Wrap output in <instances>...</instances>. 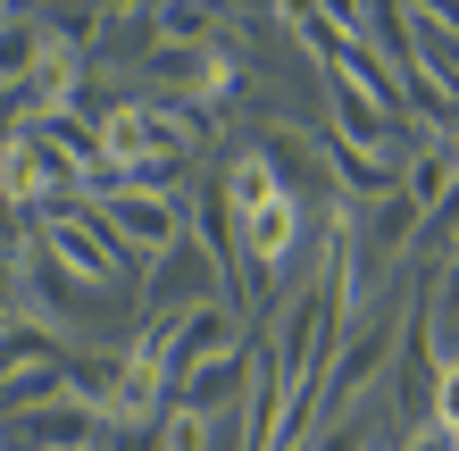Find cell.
Segmentation results:
<instances>
[{"mask_svg":"<svg viewBox=\"0 0 459 451\" xmlns=\"http://www.w3.org/2000/svg\"><path fill=\"white\" fill-rule=\"evenodd\" d=\"M218 209H226V251H234V301L242 293H276L301 259V234H309V201H292V184L276 176V159L259 143H242L226 159V184H218Z\"/></svg>","mask_w":459,"mask_h":451,"instance_id":"6da1fadb","label":"cell"},{"mask_svg":"<svg viewBox=\"0 0 459 451\" xmlns=\"http://www.w3.org/2000/svg\"><path fill=\"white\" fill-rule=\"evenodd\" d=\"M401 317H410V309H393V301H385V309L368 317V326H351V334L334 343L326 377H317V402H309V435H317V443H326V435L342 427V418H351V410L368 402V393H385V385H393Z\"/></svg>","mask_w":459,"mask_h":451,"instance_id":"7a4b0ae2","label":"cell"},{"mask_svg":"<svg viewBox=\"0 0 459 451\" xmlns=\"http://www.w3.org/2000/svg\"><path fill=\"white\" fill-rule=\"evenodd\" d=\"M84 209L100 218V234L117 243V259L134 276L159 268V259L193 234V201H184V193H109V201H84Z\"/></svg>","mask_w":459,"mask_h":451,"instance_id":"3957f363","label":"cell"},{"mask_svg":"<svg viewBox=\"0 0 459 451\" xmlns=\"http://www.w3.org/2000/svg\"><path fill=\"white\" fill-rule=\"evenodd\" d=\"M0 201H9L17 218L59 209V201H84V168H75L42 126H9V143H0Z\"/></svg>","mask_w":459,"mask_h":451,"instance_id":"277c9868","label":"cell"},{"mask_svg":"<svg viewBox=\"0 0 459 451\" xmlns=\"http://www.w3.org/2000/svg\"><path fill=\"white\" fill-rule=\"evenodd\" d=\"M151 343H159V368H168V393L176 385H193L201 368H218V360H234L242 343V301H209V309H184V317H168V326H143Z\"/></svg>","mask_w":459,"mask_h":451,"instance_id":"5b68a950","label":"cell"},{"mask_svg":"<svg viewBox=\"0 0 459 451\" xmlns=\"http://www.w3.org/2000/svg\"><path fill=\"white\" fill-rule=\"evenodd\" d=\"M25 243H42L50 259H59L67 276H84L92 293H109V284L126 276V259H117V243L109 234H100V218L84 201H59V209H34V218H25Z\"/></svg>","mask_w":459,"mask_h":451,"instance_id":"8992f818","label":"cell"},{"mask_svg":"<svg viewBox=\"0 0 459 451\" xmlns=\"http://www.w3.org/2000/svg\"><path fill=\"white\" fill-rule=\"evenodd\" d=\"M0 451H109V418L67 393V402H42L25 418H0Z\"/></svg>","mask_w":459,"mask_h":451,"instance_id":"52a82bcc","label":"cell"},{"mask_svg":"<svg viewBox=\"0 0 459 451\" xmlns=\"http://www.w3.org/2000/svg\"><path fill=\"white\" fill-rule=\"evenodd\" d=\"M435 368H443L435 317H426V301H410V317H401V351H393V410H401V427H426V402H435Z\"/></svg>","mask_w":459,"mask_h":451,"instance_id":"ba28073f","label":"cell"},{"mask_svg":"<svg viewBox=\"0 0 459 451\" xmlns=\"http://www.w3.org/2000/svg\"><path fill=\"white\" fill-rule=\"evenodd\" d=\"M317 134H334V143L368 151V159H410L401 109H385V100H368V92H351V84H326V126H317Z\"/></svg>","mask_w":459,"mask_h":451,"instance_id":"9c48e42d","label":"cell"},{"mask_svg":"<svg viewBox=\"0 0 459 451\" xmlns=\"http://www.w3.org/2000/svg\"><path fill=\"white\" fill-rule=\"evenodd\" d=\"M401 193L426 209V226L459 201V134H418L410 159H401Z\"/></svg>","mask_w":459,"mask_h":451,"instance_id":"30bf717a","label":"cell"},{"mask_svg":"<svg viewBox=\"0 0 459 451\" xmlns=\"http://www.w3.org/2000/svg\"><path fill=\"white\" fill-rule=\"evenodd\" d=\"M59 360H75V343L50 326V317H34V309H0V385L34 377V368H59Z\"/></svg>","mask_w":459,"mask_h":451,"instance_id":"8fae6325","label":"cell"},{"mask_svg":"<svg viewBox=\"0 0 459 451\" xmlns=\"http://www.w3.org/2000/svg\"><path fill=\"white\" fill-rule=\"evenodd\" d=\"M50 59V34H42V17H25V9H0V92H25L42 75Z\"/></svg>","mask_w":459,"mask_h":451,"instance_id":"7c38bea8","label":"cell"},{"mask_svg":"<svg viewBox=\"0 0 459 451\" xmlns=\"http://www.w3.org/2000/svg\"><path fill=\"white\" fill-rule=\"evenodd\" d=\"M226 435H234V418H209V410H184V402H168L159 427H151L159 451H218Z\"/></svg>","mask_w":459,"mask_h":451,"instance_id":"4fadbf2b","label":"cell"},{"mask_svg":"<svg viewBox=\"0 0 459 451\" xmlns=\"http://www.w3.org/2000/svg\"><path fill=\"white\" fill-rule=\"evenodd\" d=\"M426 427H443L459 443V343H443V368H435V402H426Z\"/></svg>","mask_w":459,"mask_h":451,"instance_id":"5bb4252c","label":"cell"},{"mask_svg":"<svg viewBox=\"0 0 459 451\" xmlns=\"http://www.w3.org/2000/svg\"><path fill=\"white\" fill-rule=\"evenodd\" d=\"M401 451H459L443 427H410V435H401Z\"/></svg>","mask_w":459,"mask_h":451,"instance_id":"9a60e30c","label":"cell"},{"mask_svg":"<svg viewBox=\"0 0 459 451\" xmlns=\"http://www.w3.org/2000/svg\"><path fill=\"white\" fill-rule=\"evenodd\" d=\"M351 451H393V443H351Z\"/></svg>","mask_w":459,"mask_h":451,"instance_id":"2e32d148","label":"cell"}]
</instances>
